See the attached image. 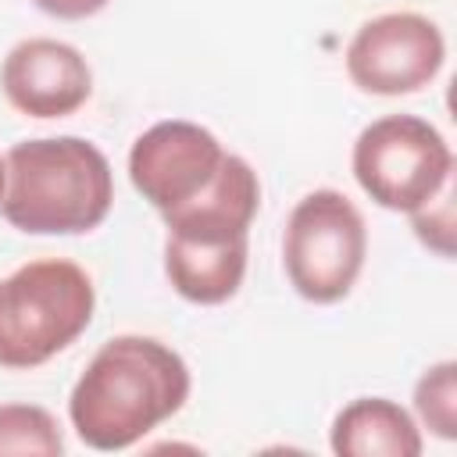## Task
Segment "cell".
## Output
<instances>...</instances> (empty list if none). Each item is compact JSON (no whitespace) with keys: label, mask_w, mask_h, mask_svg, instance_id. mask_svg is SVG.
I'll list each match as a JSON object with an SVG mask.
<instances>
[{"label":"cell","mask_w":457,"mask_h":457,"mask_svg":"<svg viewBox=\"0 0 457 457\" xmlns=\"http://www.w3.org/2000/svg\"><path fill=\"white\" fill-rule=\"evenodd\" d=\"M193 375L182 353L154 336H111L68 396L75 436L100 450H129L189 400Z\"/></svg>","instance_id":"1"},{"label":"cell","mask_w":457,"mask_h":457,"mask_svg":"<svg viewBox=\"0 0 457 457\" xmlns=\"http://www.w3.org/2000/svg\"><path fill=\"white\" fill-rule=\"evenodd\" d=\"M261 211V179L246 157L225 154L214 182L164 218V275L200 307L232 300L246 278L250 225Z\"/></svg>","instance_id":"2"},{"label":"cell","mask_w":457,"mask_h":457,"mask_svg":"<svg viewBox=\"0 0 457 457\" xmlns=\"http://www.w3.org/2000/svg\"><path fill=\"white\" fill-rule=\"evenodd\" d=\"M114 207V171L82 136L21 139L4 157L0 214L29 236L93 232Z\"/></svg>","instance_id":"3"},{"label":"cell","mask_w":457,"mask_h":457,"mask_svg":"<svg viewBox=\"0 0 457 457\" xmlns=\"http://www.w3.org/2000/svg\"><path fill=\"white\" fill-rule=\"evenodd\" d=\"M96 289L86 268L43 257L0 278V368H39L93 321Z\"/></svg>","instance_id":"4"},{"label":"cell","mask_w":457,"mask_h":457,"mask_svg":"<svg viewBox=\"0 0 457 457\" xmlns=\"http://www.w3.org/2000/svg\"><path fill=\"white\" fill-rule=\"evenodd\" d=\"M368 225L339 189H311L296 200L282 232V268L307 303H339L364 271Z\"/></svg>","instance_id":"5"},{"label":"cell","mask_w":457,"mask_h":457,"mask_svg":"<svg viewBox=\"0 0 457 457\" xmlns=\"http://www.w3.org/2000/svg\"><path fill=\"white\" fill-rule=\"evenodd\" d=\"M350 168L378 207L411 214L453 179V150L432 121L418 114H386L361 129Z\"/></svg>","instance_id":"6"},{"label":"cell","mask_w":457,"mask_h":457,"mask_svg":"<svg viewBox=\"0 0 457 457\" xmlns=\"http://www.w3.org/2000/svg\"><path fill=\"white\" fill-rule=\"evenodd\" d=\"M446 61L439 25L414 11L368 18L346 46V75L361 93L407 96L425 89Z\"/></svg>","instance_id":"7"},{"label":"cell","mask_w":457,"mask_h":457,"mask_svg":"<svg viewBox=\"0 0 457 457\" xmlns=\"http://www.w3.org/2000/svg\"><path fill=\"white\" fill-rule=\"evenodd\" d=\"M225 154L228 150L211 129L186 118H168L136 136L129 150V179L154 211L168 214L214 182Z\"/></svg>","instance_id":"8"},{"label":"cell","mask_w":457,"mask_h":457,"mask_svg":"<svg viewBox=\"0 0 457 457\" xmlns=\"http://www.w3.org/2000/svg\"><path fill=\"white\" fill-rule=\"evenodd\" d=\"M0 89L7 104L29 118H68L93 96V68L79 46L32 36L7 50Z\"/></svg>","instance_id":"9"},{"label":"cell","mask_w":457,"mask_h":457,"mask_svg":"<svg viewBox=\"0 0 457 457\" xmlns=\"http://www.w3.org/2000/svg\"><path fill=\"white\" fill-rule=\"evenodd\" d=\"M328 443L339 457H418V421L386 396H361L346 403L328 428Z\"/></svg>","instance_id":"10"},{"label":"cell","mask_w":457,"mask_h":457,"mask_svg":"<svg viewBox=\"0 0 457 457\" xmlns=\"http://www.w3.org/2000/svg\"><path fill=\"white\" fill-rule=\"evenodd\" d=\"M57 457L64 436L57 418L36 403H0V457Z\"/></svg>","instance_id":"11"},{"label":"cell","mask_w":457,"mask_h":457,"mask_svg":"<svg viewBox=\"0 0 457 457\" xmlns=\"http://www.w3.org/2000/svg\"><path fill=\"white\" fill-rule=\"evenodd\" d=\"M414 411L439 439H457V361H439L414 382Z\"/></svg>","instance_id":"12"},{"label":"cell","mask_w":457,"mask_h":457,"mask_svg":"<svg viewBox=\"0 0 457 457\" xmlns=\"http://www.w3.org/2000/svg\"><path fill=\"white\" fill-rule=\"evenodd\" d=\"M411 228L428 250H436L439 257H453V179L428 204L411 211Z\"/></svg>","instance_id":"13"},{"label":"cell","mask_w":457,"mask_h":457,"mask_svg":"<svg viewBox=\"0 0 457 457\" xmlns=\"http://www.w3.org/2000/svg\"><path fill=\"white\" fill-rule=\"evenodd\" d=\"M43 14L50 18H61V21H82V18H93L100 14L111 0H32Z\"/></svg>","instance_id":"14"},{"label":"cell","mask_w":457,"mask_h":457,"mask_svg":"<svg viewBox=\"0 0 457 457\" xmlns=\"http://www.w3.org/2000/svg\"><path fill=\"white\" fill-rule=\"evenodd\" d=\"M0 193H4V157H0Z\"/></svg>","instance_id":"15"}]
</instances>
